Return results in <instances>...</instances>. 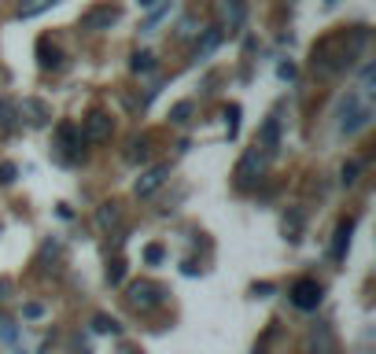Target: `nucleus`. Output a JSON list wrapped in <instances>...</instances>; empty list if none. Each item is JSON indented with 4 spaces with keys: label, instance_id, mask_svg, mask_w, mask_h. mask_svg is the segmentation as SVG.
<instances>
[{
    "label": "nucleus",
    "instance_id": "f257e3e1",
    "mask_svg": "<svg viewBox=\"0 0 376 354\" xmlns=\"http://www.w3.org/2000/svg\"><path fill=\"white\" fill-rule=\"evenodd\" d=\"M339 115H343V122H339V133L343 137H354L358 130H365V126H369V118H373V107L362 100V96H347V100H343V107H339Z\"/></svg>",
    "mask_w": 376,
    "mask_h": 354
},
{
    "label": "nucleus",
    "instance_id": "f03ea898",
    "mask_svg": "<svg viewBox=\"0 0 376 354\" xmlns=\"http://www.w3.org/2000/svg\"><path fill=\"white\" fill-rule=\"evenodd\" d=\"M288 295H292V306H299V310H317L321 299H325V288H321V281H314V277H299Z\"/></svg>",
    "mask_w": 376,
    "mask_h": 354
},
{
    "label": "nucleus",
    "instance_id": "7ed1b4c3",
    "mask_svg": "<svg viewBox=\"0 0 376 354\" xmlns=\"http://www.w3.org/2000/svg\"><path fill=\"white\" fill-rule=\"evenodd\" d=\"M118 19H122V8L118 4H100V8H92V12L81 15V30L85 34H100V30H111Z\"/></svg>",
    "mask_w": 376,
    "mask_h": 354
},
{
    "label": "nucleus",
    "instance_id": "20e7f679",
    "mask_svg": "<svg viewBox=\"0 0 376 354\" xmlns=\"http://www.w3.org/2000/svg\"><path fill=\"white\" fill-rule=\"evenodd\" d=\"M126 292H130V306L133 310H155L159 303H163V288L152 284V281H133Z\"/></svg>",
    "mask_w": 376,
    "mask_h": 354
},
{
    "label": "nucleus",
    "instance_id": "39448f33",
    "mask_svg": "<svg viewBox=\"0 0 376 354\" xmlns=\"http://www.w3.org/2000/svg\"><path fill=\"white\" fill-rule=\"evenodd\" d=\"M266 163H270V155H266L259 144H255V148H247L244 159H240V166H236V181H240V185H251V181L266 170Z\"/></svg>",
    "mask_w": 376,
    "mask_h": 354
},
{
    "label": "nucleus",
    "instance_id": "423d86ee",
    "mask_svg": "<svg viewBox=\"0 0 376 354\" xmlns=\"http://www.w3.org/2000/svg\"><path fill=\"white\" fill-rule=\"evenodd\" d=\"M115 133V122H111V115H103V111H92L89 118H85V130L81 137L85 141H107V137Z\"/></svg>",
    "mask_w": 376,
    "mask_h": 354
},
{
    "label": "nucleus",
    "instance_id": "0eeeda50",
    "mask_svg": "<svg viewBox=\"0 0 376 354\" xmlns=\"http://www.w3.org/2000/svg\"><path fill=\"white\" fill-rule=\"evenodd\" d=\"M166 177H170V166H152V170H144V174L137 177V188H133V192H137L141 199H148L155 188L166 185Z\"/></svg>",
    "mask_w": 376,
    "mask_h": 354
},
{
    "label": "nucleus",
    "instance_id": "6e6552de",
    "mask_svg": "<svg viewBox=\"0 0 376 354\" xmlns=\"http://www.w3.org/2000/svg\"><path fill=\"white\" fill-rule=\"evenodd\" d=\"M350 233H354V218H343V222L336 225V236H332V248H328V259H332V262H343V259H347Z\"/></svg>",
    "mask_w": 376,
    "mask_h": 354
},
{
    "label": "nucleus",
    "instance_id": "1a4fd4ad",
    "mask_svg": "<svg viewBox=\"0 0 376 354\" xmlns=\"http://www.w3.org/2000/svg\"><path fill=\"white\" fill-rule=\"evenodd\" d=\"M255 144H259L262 152L273 159V155H277V148H281V118H277V115L266 118V126H262V133H259V141H255Z\"/></svg>",
    "mask_w": 376,
    "mask_h": 354
},
{
    "label": "nucleus",
    "instance_id": "9d476101",
    "mask_svg": "<svg viewBox=\"0 0 376 354\" xmlns=\"http://www.w3.org/2000/svg\"><path fill=\"white\" fill-rule=\"evenodd\" d=\"M15 107H19V115H26L30 126H48V118H52L48 104H45V100H34V96H26V100L15 104Z\"/></svg>",
    "mask_w": 376,
    "mask_h": 354
},
{
    "label": "nucleus",
    "instance_id": "9b49d317",
    "mask_svg": "<svg viewBox=\"0 0 376 354\" xmlns=\"http://www.w3.org/2000/svg\"><path fill=\"white\" fill-rule=\"evenodd\" d=\"M221 37H225V26H207V30H203V37H199V45H196V52H192V59H196V63L207 59L210 52L221 45Z\"/></svg>",
    "mask_w": 376,
    "mask_h": 354
},
{
    "label": "nucleus",
    "instance_id": "f8f14e48",
    "mask_svg": "<svg viewBox=\"0 0 376 354\" xmlns=\"http://www.w3.org/2000/svg\"><path fill=\"white\" fill-rule=\"evenodd\" d=\"M310 351H314V354H339L336 336H332L328 325H317L314 332H310Z\"/></svg>",
    "mask_w": 376,
    "mask_h": 354
},
{
    "label": "nucleus",
    "instance_id": "ddd939ff",
    "mask_svg": "<svg viewBox=\"0 0 376 354\" xmlns=\"http://www.w3.org/2000/svg\"><path fill=\"white\" fill-rule=\"evenodd\" d=\"M37 63H41L45 70H56V67H63V52L52 45L48 37H41V41H37Z\"/></svg>",
    "mask_w": 376,
    "mask_h": 354
},
{
    "label": "nucleus",
    "instance_id": "4468645a",
    "mask_svg": "<svg viewBox=\"0 0 376 354\" xmlns=\"http://www.w3.org/2000/svg\"><path fill=\"white\" fill-rule=\"evenodd\" d=\"M59 144L67 148L70 155H78L81 144H85V137H81V130H78L74 122H59Z\"/></svg>",
    "mask_w": 376,
    "mask_h": 354
},
{
    "label": "nucleus",
    "instance_id": "2eb2a0df",
    "mask_svg": "<svg viewBox=\"0 0 376 354\" xmlns=\"http://www.w3.org/2000/svg\"><path fill=\"white\" fill-rule=\"evenodd\" d=\"M244 15H247L244 0H221V19L229 23V30H240L244 26Z\"/></svg>",
    "mask_w": 376,
    "mask_h": 354
},
{
    "label": "nucleus",
    "instance_id": "dca6fc26",
    "mask_svg": "<svg viewBox=\"0 0 376 354\" xmlns=\"http://www.w3.org/2000/svg\"><path fill=\"white\" fill-rule=\"evenodd\" d=\"M52 4H59V0H23V4H19V19H37V15H45Z\"/></svg>",
    "mask_w": 376,
    "mask_h": 354
},
{
    "label": "nucleus",
    "instance_id": "f3484780",
    "mask_svg": "<svg viewBox=\"0 0 376 354\" xmlns=\"http://www.w3.org/2000/svg\"><path fill=\"white\" fill-rule=\"evenodd\" d=\"M19 122V107L15 100H0V133H12Z\"/></svg>",
    "mask_w": 376,
    "mask_h": 354
},
{
    "label": "nucleus",
    "instance_id": "a211bd4d",
    "mask_svg": "<svg viewBox=\"0 0 376 354\" xmlns=\"http://www.w3.org/2000/svg\"><path fill=\"white\" fill-rule=\"evenodd\" d=\"M284 233H288V240H299V233H303V210L299 207L284 214Z\"/></svg>",
    "mask_w": 376,
    "mask_h": 354
},
{
    "label": "nucleus",
    "instance_id": "6ab92c4d",
    "mask_svg": "<svg viewBox=\"0 0 376 354\" xmlns=\"http://www.w3.org/2000/svg\"><path fill=\"white\" fill-rule=\"evenodd\" d=\"M130 67H133L137 74H152V70H155V56H152V52H133Z\"/></svg>",
    "mask_w": 376,
    "mask_h": 354
},
{
    "label": "nucleus",
    "instance_id": "aec40b11",
    "mask_svg": "<svg viewBox=\"0 0 376 354\" xmlns=\"http://www.w3.org/2000/svg\"><path fill=\"white\" fill-rule=\"evenodd\" d=\"M96 222H100V229H115L118 225V207L115 203H103V207L96 210Z\"/></svg>",
    "mask_w": 376,
    "mask_h": 354
},
{
    "label": "nucleus",
    "instance_id": "412c9836",
    "mask_svg": "<svg viewBox=\"0 0 376 354\" xmlns=\"http://www.w3.org/2000/svg\"><path fill=\"white\" fill-rule=\"evenodd\" d=\"M92 328H96V332H107V336H118V332H122V325H118L115 317H107V314H96Z\"/></svg>",
    "mask_w": 376,
    "mask_h": 354
},
{
    "label": "nucleus",
    "instance_id": "4be33fe9",
    "mask_svg": "<svg viewBox=\"0 0 376 354\" xmlns=\"http://www.w3.org/2000/svg\"><path fill=\"white\" fill-rule=\"evenodd\" d=\"M373 85H376V67H373V63H365V67H362V96H365V100L373 96Z\"/></svg>",
    "mask_w": 376,
    "mask_h": 354
},
{
    "label": "nucleus",
    "instance_id": "5701e85b",
    "mask_svg": "<svg viewBox=\"0 0 376 354\" xmlns=\"http://www.w3.org/2000/svg\"><path fill=\"white\" fill-rule=\"evenodd\" d=\"M163 259H166V248H163V244H148V248H144V262H148V266H159Z\"/></svg>",
    "mask_w": 376,
    "mask_h": 354
},
{
    "label": "nucleus",
    "instance_id": "b1692460",
    "mask_svg": "<svg viewBox=\"0 0 376 354\" xmlns=\"http://www.w3.org/2000/svg\"><path fill=\"white\" fill-rule=\"evenodd\" d=\"M225 122H229V141H236V133H240V107H229V111H225Z\"/></svg>",
    "mask_w": 376,
    "mask_h": 354
},
{
    "label": "nucleus",
    "instance_id": "393cba45",
    "mask_svg": "<svg viewBox=\"0 0 376 354\" xmlns=\"http://www.w3.org/2000/svg\"><path fill=\"white\" fill-rule=\"evenodd\" d=\"M188 115H192V104H188V100H181L174 111H170V122H177V126H181V122H188Z\"/></svg>",
    "mask_w": 376,
    "mask_h": 354
},
{
    "label": "nucleus",
    "instance_id": "a878e982",
    "mask_svg": "<svg viewBox=\"0 0 376 354\" xmlns=\"http://www.w3.org/2000/svg\"><path fill=\"white\" fill-rule=\"evenodd\" d=\"M343 185H354V181H358V174H362V163H343Z\"/></svg>",
    "mask_w": 376,
    "mask_h": 354
},
{
    "label": "nucleus",
    "instance_id": "bb28decb",
    "mask_svg": "<svg viewBox=\"0 0 376 354\" xmlns=\"http://www.w3.org/2000/svg\"><path fill=\"white\" fill-rule=\"evenodd\" d=\"M15 177H19V166L15 163H0V185H12Z\"/></svg>",
    "mask_w": 376,
    "mask_h": 354
},
{
    "label": "nucleus",
    "instance_id": "cd10ccee",
    "mask_svg": "<svg viewBox=\"0 0 376 354\" xmlns=\"http://www.w3.org/2000/svg\"><path fill=\"white\" fill-rule=\"evenodd\" d=\"M122 277H126V262H115L107 270V284H122Z\"/></svg>",
    "mask_w": 376,
    "mask_h": 354
},
{
    "label": "nucleus",
    "instance_id": "c85d7f7f",
    "mask_svg": "<svg viewBox=\"0 0 376 354\" xmlns=\"http://www.w3.org/2000/svg\"><path fill=\"white\" fill-rule=\"evenodd\" d=\"M130 148H133V152H130L133 163H144V159H148V141H133Z\"/></svg>",
    "mask_w": 376,
    "mask_h": 354
},
{
    "label": "nucleus",
    "instance_id": "c756f323",
    "mask_svg": "<svg viewBox=\"0 0 376 354\" xmlns=\"http://www.w3.org/2000/svg\"><path fill=\"white\" fill-rule=\"evenodd\" d=\"M41 314H45V306H41V303H26V306H23V317H30V321L41 317Z\"/></svg>",
    "mask_w": 376,
    "mask_h": 354
},
{
    "label": "nucleus",
    "instance_id": "7c9ffc66",
    "mask_svg": "<svg viewBox=\"0 0 376 354\" xmlns=\"http://www.w3.org/2000/svg\"><path fill=\"white\" fill-rule=\"evenodd\" d=\"M277 74H281V78H295V67H292V63H281V67H277Z\"/></svg>",
    "mask_w": 376,
    "mask_h": 354
},
{
    "label": "nucleus",
    "instance_id": "2f4dec72",
    "mask_svg": "<svg viewBox=\"0 0 376 354\" xmlns=\"http://www.w3.org/2000/svg\"><path fill=\"white\" fill-rule=\"evenodd\" d=\"M251 292H255V295H273V284H255Z\"/></svg>",
    "mask_w": 376,
    "mask_h": 354
},
{
    "label": "nucleus",
    "instance_id": "473e14b6",
    "mask_svg": "<svg viewBox=\"0 0 376 354\" xmlns=\"http://www.w3.org/2000/svg\"><path fill=\"white\" fill-rule=\"evenodd\" d=\"M141 8H155V0H141Z\"/></svg>",
    "mask_w": 376,
    "mask_h": 354
}]
</instances>
